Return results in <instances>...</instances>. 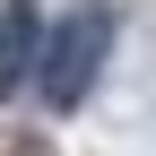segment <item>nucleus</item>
<instances>
[{
	"label": "nucleus",
	"instance_id": "1",
	"mask_svg": "<svg viewBox=\"0 0 156 156\" xmlns=\"http://www.w3.org/2000/svg\"><path fill=\"white\" fill-rule=\"evenodd\" d=\"M104 52H113V17L104 9H69L61 26L44 35V52H35V95H44V113H78L87 104V87L104 78Z\"/></svg>",
	"mask_w": 156,
	"mask_h": 156
},
{
	"label": "nucleus",
	"instance_id": "2",
	"mask_svg": "<svg viewBox=\"0 0 156 156\" xmlns=\"http://www.w3.org/2000/svg\"><path fill=\"white\" fill-rule=\"evenodd\" d=\"M35 52H44V17H35L26 0H9V9H0V104H9L17 87H35Z\"/></svg>",
	"mask_w": 156,
	"mask_h": 156
}]
</instances>
